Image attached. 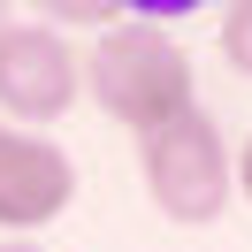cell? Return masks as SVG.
<instances>
[{"label":"cell","instance_id":"6da1fadb","mask_svg":"<svg viewBox=\"0 0 252 252\" xmlns=\"http://www.w3.org/2000/svg\"><path fill=\"white\" fill-rule=\"evenodd\" d=\"M84 99H92L107 123H123L130 138H160L168 123H184L199 107V69L191 46L160 23H115L84 46Z\"/></svg>","mask_w":252,"mask_h":252},{"label":"cell","instance_id":"7a4b0ae2","mask_svg":"<svg viewBox=\"0 0 252 252\" xmlns=\"http://www.w3.org/2000/svg\"><path fill=\"white\" fill-rule=\"evenodd\" d=\"M138 176H145V199L176 221V229H206V221L229 214L237 199V168H229V138L206 107H191L184 123H168L160 138L138 145Z\"/></svg>","mask_w":252,"mask_h":252},{"label":"cell","instance_id":"3957f363","mask_svg":"<svg viewBox=\"0 0 252 252\" xmlns=\"http://www.w3.org/2000/svg\"><path fill=\"white\" fill-rule=\"evenodd\" d=\"M84 99V54L46 16H0V123L46 130Z\"/></svg>","mask_w":252,"mask_h":252},{"label":"cell","instance_id":"277c9868","mask_svg":"<svg viewBox=\"0 0 252 252\" xmlns=\"http://www.w3.org/2000/svg\"><path fill=\"white\" fill-rule=\"evenodd\" d=\"M77 199V160L46 130L0 123V237H38Z\"/></svg>","mask_w":252,"mask_h":252},{"label":"cell","instance_id":"5b68a950","mask_svg":"<svg viewBox=\"0 0 252 252\" xmlns=\"http://www.w3.org/2000/svg\"><path fill=\"white\" fill-rule=\"evenodd\" d=\"M214 54L237 69V77H252V0H229L214 16Z\"/></svg>","mask_w":252,"mask_h":252},{"label":"cell","instance_id":"8992f818","mask_svg":"<svg viewBox=\"0 0 252 252\" xmlns=\"http://www.w3.org/2000/svg\"><path fill=\"white\" fill-rule=\"evenodd\" d=\"M229 168H237V199L252 206V130H245V145H229Z\"/></svg>","mask_w":252,"mask_h":252},{"label":"cell","instance_id":"52a82bcc","mask_svg":"<svg viewBox=\"0 0 252 252\" xmlns=\"http://www.w3.org/2000/svg\"><path fill=\"white\" fill-rule=\"evenodd\" d=\"M0 252H46L38 237H0Z\"/></svg>","mask_w":252,"mask_h":252}]
</instances>
